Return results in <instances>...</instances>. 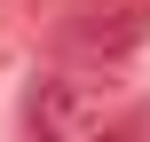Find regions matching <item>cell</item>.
<instances>
[{
  "label": "cell",
  "instance_id": "obj_2",
  "mask_svg": "<svg viewBox=\"0 0 150 142\" xmlns=\"http://www.w3.org/2000/svg\"><path fill=\"white\" fill-rule=\"evenodd\" d=\"M95 142H150V111H127V119H111Z\"/></svg>",
  "mask_w": 150,
  "mask_h": 142
},
{
  "label": "cell",
  "instance_id": "obj_1",
  "mask_svg": "<svg viewBox=\"0 0 150 142\" xmlns=\"http://www.w3.org/2000/svg\"><path fill=\"white\" fill-rule=\"evenodd\" d=\"M87 119H95V87H87V79H71V71L32 79V95H24V126H32V142H79Z\"/></svg>",
  "mask_w": 150,
  "mask_h": 142
}]
</instances>
